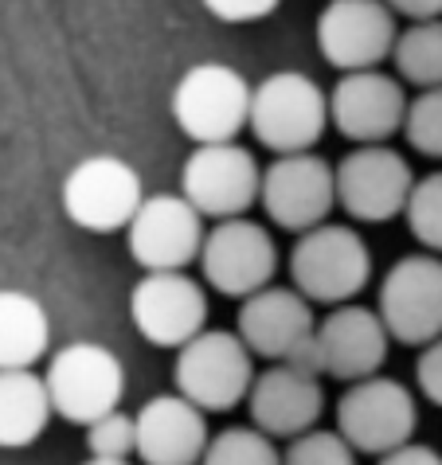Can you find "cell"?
Returning a JSON list of instances; mask_svg holds the SVG:
<instances>
[{
	"label": "cell",
	"mask_w": 442,
	"mask_h": 465,
	"mask_svg": "<svg viewBox=\"0 0 442 465\" xmlns=\"http://www.w3.org/2000/svg\"><path fill=\"white\" fill-rule=\"evenodd\" d=\"M325 125H329V98L302 71H275L258 86H251V114L246 129L255 141L278 157L314 153Z\"/></svg>",
	"instance_id": "obj_1"
},
{
	"label": "cell",
	"mask_w": 442,
	"mask_h": 465,
	"mask_svg": "<svg viewBox=\"0 0 442 465\" xmlns=\"http://www.w3.org/2000/svg\"><path fill=\"white\" fill-rule=\"evenodd\" d=\"M290 282L309 305H348L372 282V251L353 227L321 223L297 235L290 251Z\"/></svg>",
	"instance_id": "obj_2"
},
{
	"label": "cell",
	"mask_w": 442,
	"mask_h": 465,
	"mask_svg": "<svg viewBox=\"0 0 442 465\" xmlns=\"http://www.w3.org/2000/svg\"><path fill=\"white\" fill-rule=\"evenodd\" d=\"M51 415H63L67 422L90 426L118 411L126 395V368L106 344L75 341L51 356L44 371Z\"/></svg>",
	"instance_id": "obj_3"
},
{
	"label": "cell",
	"mask_w": 442,
	"mask_h": 465,
	"mask_svg": "<svg viewBox=\"0 0 442 465\" xmlns=\"http://www.w3.org/2000/svg\"><path fill=\"white\" fill-rule=\"evenodd\" d=\"M251 83L227 63H196L173 90V118L196 145H227L246 129Z\"/></svg>",
	"instance_id": "obj_4"
},
{
	"label": "cell",
	"mask_w": 442,
	"mask_h": 465,
	"mask_svg": "<svg viewBox=\"0 0 442 465\" xmlns=\"http://www.w3.org/2000/svg\"><path fill=\"white\" fill-rule=\"evenodd\" d=\"M419 426V403L411 387L392 376H368L348 383V391L337 399V434L348 442L353 454H392L407 446Z\"/></svg>",
	"instance_id": "obj_5"
},
{
	"label": "cell",
	"mask_w": 442,
	"mask_h": 465,
	"mask_svg": "<svg viewBox=\"0 0 442 465\" xmlns=\"http://www.w3.org/2000/svg\"><path fill=\"white\" fill-rule=\"evenodd\" d=\"M176 395L196 411H231L239 407L255 383V356L236 332L204 329L185 348H176Z\"/></svg>",
	"instance_id": "obj_6"
},
{
	"label": "cell",
	"mask_w": 442,
	"mask_h": 465,
	"mask_svg": "<svg viewBox=\"0 0 442 465\" xmlns=\"http://www.w3.org/2000/svg\"><path fill=\"white\" fill-rule=\"evenodd\" d=\"M258 169L255 153L227 141V145H196L180 169V196L192 203L200 219H243L258 203Z\"/></svg>",
	"instance_id": "obj_7"
},
{
	"label": "cell",
	"mask_w": 442,
	"mask_h": 465,
	"mask_svg": "<svg viewBox=\"0 0 442 465\" xmlns=\"http://www.w3.org/2000/svg\"><path fill=\"white\" fill-rule=\"evenodd\" d=\"M376 317L396 344L427 348L442 337V258L403 254L380 282Z\"/></svg>",
	"instance_id": "obj_8"
},
{
	"label": "cell",
	"mask_w": 442,
	"mask_h": 465,
	"mask_svg": "<svg viewBox=\"0 0 442 465\" xmlns=\"http://www.w3.org/2000/svg\"><path fill=\"white\" fill-rule=\"evenodd\" d=\"M314 332H317L314 305L290 286H266L239 305V332L236 337L243 341V348L251 356L314 371V364H309Z\"/></svg>",
	"instance_id": "obj_9"
},
{
	"label": "cell",
	"mask_w": 442,
	"mask_h": 465,
	"mask_svg": "<svg viewBox=\"0 0 442 465\" xmlns=\"http://www.w3.org/2000/svg\"><path fill=\"white\" fill-rule=\"evenodd\" d=\"M141 200V176L122 157H86L63 180V212L75 227L95 231V235H110V231H126L129 219L137 215Z\"/></svg>",
	"instance_id": "obj_10"
},
{
	"label": "cell",
	"mask_w": 442,
	"mask_h": 465,
	"mask_svg": "<svg viewBox=\"0 0 442 465\" xmlns=\"http://www.w3.org/2000/svg\"><path fill=\"white\" fill-rule=\"evenodd\" d=\"M196 262L212 290L246 302L251 293L266 290L275 282L278 247H275V235L263 223L243 215V219H224V223L207 231Z\"/></svg>",
	"instance_id": "obj_11"
},
{
	"label": "cell",
	"mask_w": 442,
	"mask_h": 465,
	"mask_svg": "<svg viewBox=\"0 0 442 465\" xmlns=\"http://www.w3.org/2000/svg\"><path fill=\"white\" fill-rule=\"evenodd\" d=\"M399 24L384 0H329L317 16V47L341 74L380 71L392 59Z\"/></svg>",
	"instance_id": "obj_12"
},
{
	"label": "cell",
	"mask_w": 442,
	"mask_h": 465,
	"mask_svg": "<svg viewBox=\"0 0 442 465\" xmlns=\"http://www.w3.org/2000/svg\"><path fill=\"white\" fill-rule=\"evenodd\" d=\"M337 203L357 223H387L403 215L415 188V173L407 157L392 145H357L333 169Z\"/></svg>",
	"instance_id": "obj_13"
},
{
	"label": "cell",
	"mask_w": 442,
	"mask_h": 465,
	"mask_svg": "<svg viewBox=\"0 0 442 465\" xmlns=\"http://www.w3.org/2000/svg\"><path fill=\"white\" fill-rule=\"evenodd\" d=\"M258 203L266 219L282 231L306 235L321 227L337 208V180L333 164L321 153H290L278 157L258 180Z\"/></svg>",
	"instance_id": "obj_14"
},
{
	"label": "cell",
	"mask_w": 442,
	"mask_h": 465,
	"mask_svg": "<svg viewBox=\"0 0 442 465\" xmlns=\"http://www.w3.org/2000/svg\"><path fill=\"white\" fill-rule=\"evenodd\" d=\"M204 235V219L192 212L185 196L173 192L146 196L126 227L129 254L146 274H185V266L200 258Z\"/></svg>",
	"instance_id": "obj_15"
},
{
	"label": "cell",
	"mask_w": 442,
	"mask_h": 465,
	"mask_svg": "<svg viewBox=\"0 0 442 465\" xmlns=\"http://www.w3.org/2000/svg\"><path fill=\"white\" fill-rule=\"evenodd\" d=\"M387 344L392 341H387L376 309L348 302V305H337L325 321H317L309 364H314V376L360 383L368 376H380L387 360Z\"/></svg>",
	"instance_id": "obj_16"
},
{
	"label": "cell",
	"mask_w": 442,
	"mask_h": 465,
	"mask_svg": "<svg viewBox=\"0 0 442 465\" xmlns=\"http://www.w3.org/2000/svg\"><path fill=\"white\" fill-rule=\"evenodd\" d=\"M325 98H329L333 129L357 145H387L403 129V114H407V90L396 74L384 71L345 74Z\"/></svg>",
	"instance_id": "obj_17"
},
{
	"label": "cell",
	"mask_w": 442,
	"mask_h": 465,
	"mask_svg": "<svg viewBox=\"0 0 442 465\" xmlns=\"http://www.w3.org/2000/svg\"><path fill=\"white\" fill-rule=\"evenodd\" d=\"M134 329L157 348H185L207 329V293L188 274H146L129 293Z\"/></svg>",
	"instance_id": "obj_18"
},
{
	"label": "cell",
	"mask_w": 442,
	"mask_h": 465,
	"mask_svg": "<svg viewBox=\"0 0 442 465\" xmlns=\"http://www.w3.org/2000/svg\"><path fill=\"white\" fill-rule=\"evenodd\" d=\"M246 411L258 434L275 438H302L306 430H317V419L325 411V391L314 371H302L294 364H275L263 376H255L246 391Z\"/></svg>",
	"instance_id": "obj_19"
},
{
	"label": "cell",
	"mask_w": 442,
	"mask_h": 465,
	"mask_svg": "<svg viewBox=\"0 0 442 465\" xmlns=\"http://www.w3.org/2000/svg\"><path fill=\"white\" fill-rule=\"evenodd\" d=\"M207 438L204 411L180 395H153L134 415V454L141 465H200Z\"/></svg>",
	"instance_id": "obj_20"
},
{
	"label": "cell",
	"mask_w": 442,
	"mask_h": 465,
	"mask_svg": "<svg viewBox=\"0 0 442 465\" xmlns=\"http://www.w3.org/2000/svg\"><path fill=\"white\" fill-rule=\"evenodd\" d=\"M47 348V309L24 290H0V371H32Z\"/></svg>",
	"instance_id": "obj_21"
},
{
	"label": "cell",
	"mask_w": 442,
	"mask_h": 465,
	"mask_svg": "<svg viewBox=\"0 0 442 465\" xmlns=\"http://www.w3.org/2000/svg\"><path fill=\"white\" fill-rule=\"evenodd\" d=\"M51 403L44 376L0 371V450H24L47 430Z\"/></svg>",
	"instance_id": "obj_22"
},
{
	"label": "cell",
	"mask_w": 442,
	"mask_h": 465,
	"mask_svg": "<svg viewBox=\"0 0 442 465\" xmlns=\"http://www.w3.org/2000/svg\"><path fill=\"white\" fill-rule=\"evenodd\" d=\"M392 63H396L399 83H411L419 90L442 86V20L407 24V28L396 35Z\"/></svg>",
	"instance_id": "obj_23"
},
{
	"label": "cell",
	"mask_w": 442,
	"mask_h": 465,
	"mask_svg": "<svg viewBox=\"0 0 442 465\" xmlns=\"http://www.w3.org/2000/svg\"><path fill=\"white\" fill-rule=\"evenodd\" d=\"M200 465H282V454L255 426H227L207 438Z\"/></svg>",
	"instance_id": "obj_24"
},
{
	"label": "cell",
	"mask_w": 442,
	"mask_h": 465,
	"mask_svg": "<svg viewBox=\"0 0 442 465\" xmlns=\"http://www.w3.org/2000/svg\"><path fill=\"white\" fill-rule=\"evenodd\" d=\"M403 219H407L411 235L427 247V254L442 258V173H427L415 180Z\"/></svg>",
	"instance_id": "obj_25"
},
{
	"label": "cell",
	"mask_w": 442,
	"mask_h": 465,
	"mask_svg": "<svg viewBox=\"0 0 442 465\" xmlns=\"http://www.w3.org/2000/svg\"><path fill=\"white\" fill-rule=\"evenodd\" d=\"M399 134L411 141L415 153H423V157H431V161H442V86L419 90V94L407 102Z\"/></svg>",
	"instance_id": "obj_26"
},
{
	"label": "cell",
	"mask_w": 442,
	"mask_h": 465,
	"mask_svg": "<svg viewBox=\"0 0 442 465\" xmlns=\"http://www.w3.org/2000/svg\"><path fill=\"white\" fill-rule=\"evenodd\" d=\"M282 465H357V454L337 430H306L286 446Z\"/></svg>",
	"instance_id": "obj_27"
},
{
	"label": "cell",
	"mask_w": 442,
	"mask_h": 465,
	"mask_svg": "<svg viewBox=\"0 0 442 465\" xmlns=\"http://www.w3.org/2000/svg\"><path fill=\"white\" fill-rule=\"evenodd\" d=\"M86 450L98 461H129L134 454V415L110 411L106 419L86 426Z\"/></svg>",
	"instance_id": "obj_28"
},
{
	"label": "cell",
	"mask_w": 442,
	"mask_h": 465,
	"mask_svg": "<svg viewBox=\"0 0 442 465\" xmlns=\"http://www.w3.org/2000/svg\"><path fill=\"white\" fill-rule=\"evenodd\" d=\"M282 0H204V8L212 12L219 24H255L266 20Z\"/></svg>",
	"instance_id": "obj_29"
},
{
	"label": "cell",
	"mask_w": 442,
	"mask_h": 465,
	"mask_svg": "<svg viewBox=\"0 0 442 465\" xmlns=\"http://www.w3.org/2000/svg\"><path fill=\"white\" fill-rule=\"evenodd\" d=\"M415 383H419L427 403L442 407V337L427 344L419 360H415Z\"/></svg>",
	"instance_id": "obj_30"
},
{
	"label": "cell",
	"mask_w": 442,
	"mask_h": 465,
	"mask_svg": "<svg viewBox=\"0 0 442 465\" xmlns=\"http://www.w3.org/2000/svg\"><path fill=\"white\" fill-rule=\"evenodd\" d=\"M380 465H442V454L435 446H423V442H407L392 450V454H384Z\"/></svg>",
	"instance_id": "obj_31"
},
{
	"label": "cell",
	"mask_w": 442,
	"mask_h": 465,
	"mask_svg": "<svg viewBox=\"0 0 442 465\" xmlns=\"http://www.w3.org/2000/svg\"><path fill=\"white\" fill-rule=\"evenodd\" d=\"M396 16H407L411 24L419 20H442V0H384Z\"/></svg>",
	"instance_id": "obj_32"
},
{
	"label": "cell",
	"mask_w": 442,
	"mask_h": 465,
	"mask_svg": "<svg viewBox=\"0 0 442 465\" xmlns=\"http://www.w3.org/2000/svg\"><path fill=\"white\" fill-rule=\"evenodd\" d=\"M83 465H129V461H98V458H90V461H83Z\"/></svg>",
	"instance_id": "obj_33"
}]
</instances>
